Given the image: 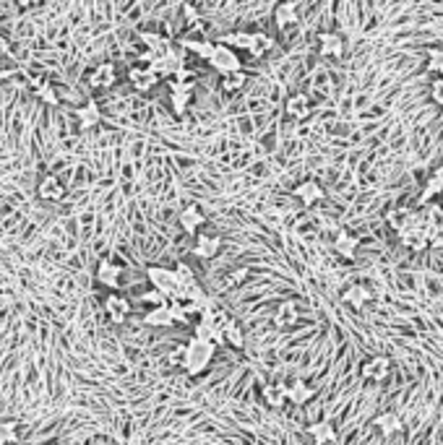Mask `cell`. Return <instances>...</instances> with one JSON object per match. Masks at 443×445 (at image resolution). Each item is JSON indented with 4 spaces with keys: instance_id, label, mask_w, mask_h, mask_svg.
<instances>
[{
    "instance_id": "cell-1",
    "label": "cell",
    "mask_w": 443,
    "mask_h": 445,
    "mask_svg": "<svg viewBox=\"0 0 443 445\" xmlns=\"http://www.w3.org/2000/svg\"><path fill=\"white\" fill-rule=\"evenodd\" d=\"M217 355V347L212 344L209 339H199V336H193L188 344H185V355H183V370L188 375H201V372L207 370L212 360Z\"/></svg>"
},
{
    "instance_id": "cell-2",
    "label": "cell",
    "mask_w": 443,
    "mask_h": 445,
    "mask_svg": "<svg viewBox=\"0 0 443 445\" xmlns=\"http://www.w3.org/2000/svg\"><path fill=\"white\" fill-rule=\"evenodd\" d=\"M146 279L152 284V289L162 292L167 300H175L180 295V281L175 276V268H165V266H149L146 268Z\"/></svg>"
},
{
    "instance_id": "cell-3",
    "label": "cell",
    "mask_w": 443,
    "mask_h": 445,
    "mask_svg": "<svg viewBox=\"0 0 443 445\" xmlns=\"http://www.w3.org/2000/svg\"><path fill=\"white\" fill-rule=\"evenodd\" d=\"M209 66L222 75H229V73H237V70H243V61L237 58V53L232 50V47L227 45H219L217 42V50L214 55H212V61H209Z\"/></svg>"
},
{
    "instance_id": "cell-4",
    "label": "cell",
    "mask_w": 443,
    "mask_h": 445,
    "mask_svg": "<svg viewBox=\"0 0 443 445\" xmlns=\"http://www.w3.org/2000/svg\"><path fill=\"white\" fill-rule=\"evenodd\" d=\"M391 375V360L386 355H375L368 357L365 362L360 365V377L363 380H370V383H381Z\"/></svg>"
},
{
    "instance_id": "cell-5",
    "label": "cell",
    "mask_w": 443,
    "mask_h": 445,
    "mask_svg": "<svg viewBox=\"0 0 443 445\" xmlns=\"http://www.w3.org/2000/svg\"><path fill=\"white\" fill-rule=\"evenodd\" d=\"M128 81H130V86L138 91V94H146V91H152L154 86L162 81V78L154 73L152 66H146V63H136V66H130V70H128Z\"/></svg>"
},
{
    "instance_id": "cell-6",
    "label": "cell",
    "mask_w": 443,
    "mask_h": 445,
    "mask_svg": "<svg viewBox=\"0 0 443 445\" xmlns=\"http://www.w3.org/2000/svg\"><path fill=\"white\" fill-rule=\"evenodd\" d=\"M284 115L295 122H306L311 115H313V105H311V97L303 94V91H295L290 97L284 99Z\"/></svg>"
},
{
    "instance_id": "cell-7",
    "label": "cell",
    "mask_w": 443,
    "mask_h": 445,
    "mask_svg": "<svg viewBox=\"0 0 443 445\" xmlns=\"http://www.w3.org/2000/svg\"><path fill=\"white\" fill-rule=\"evenodd\" d=\"M130 310H133V305H130L128 297L120 295V292H110V295L105 297V313H108V318L115 325L125 323L130 315Z\"/></svg>"
},
{
    "instance_id": "cell-8",
    "label": "cell",
    "mask_w": 443,
    "mask_h": 445,
    "mask_svg": "<svg viewBox=\"0 0 443 445\" xmlns=\"http://www.w3.org/2000/svg\"><path fill=\"white\" fill-rule=\"evenodd\" d=\"M318 55L323 61H342L344 55V39L334 31H321L318 34Z\"/></svg>"
},
{
    "instance_id": "cell-9",
    "label": "cell",
    "mask_w": 443,
    "mask_h": 445,
    "mask_svg": "<svg viewBox=\"0 0 443 445\" xmlns=\"http://www.w3.org/2000/svg\"><path fill=\"white\" fill-rule=\"evenodd\" d=\"M118 83V68L115 63H100L97 68L89 70V86L92 89H113Z\"/></svg>"
},
{
    "instance_id": "cell-10",
    "label": "cell",
    "mask_w": 443,
    "mask_h": 445,
    "mask_svg": "<svg viewBox=\"0 0 443 445\" xmlns=\"http://www.w3.org/2000/svg\"><path fill=\"white\" fill-rule=\"evenodd\" d=\"M313 399H316V391L303 380V377H292L290 383H287V401H290V404H295V407H308V404H313Z\"/></svg>"
},
{
    "instance_id": "cell-11",
    "label": "cell",
    "mask_w": 443,
    "mask_h": 445,
    "mask_svg": "<svg viewBox=\"0 0 443 445\" xmlns=\"http://www.w3.org/2000/svg\"><path fill=\"white\" fill-rule=\"evenodd\" d=\"M37 196L47 204H61L63 198H66V185H63L55 174H45L37 185Z\"/></svg>"
},
{
    "instance_id": "cell-12",
    "label": "cell",
    "mask_w": 443,
    "mask_h": 445,
    "mask_svg": "<svg viewBox=\"0 0 443 445\" xmlns=\"http://www.w3.org/2000/svg\"><path fill=\"white\" fill-rule=\"evenodd\" d=\"M295 196H298V201L306 206V209H311V206L321 204L323 198H326V190L321 188V182L303 180L300 185H295Z\"/></svg>"
},
{
    "instance_id": "cell-13",
    "label": "cell",
    "mask_w": 443,
    "mask_h": 445,
    "mask_svg": "<svg viewBox=\"0 0 443 445\" xmlns=\"http://www.w3.org/2000/svg\"><path fill=\"white\" fill-rule=\"evenodd\" d=\"M97 281H100L102 287L108 289H120L123 284V266H118L115 261H100L97 266Z\"/></svg>"
},
{
    "instance_id": "cell-14",
    "label": "cell",
    "mask_w": 443,
    "mask_h": 445,
    "mask_svg": "<svg viewBox=\"0 0 443 445\" xmlns=\"http://www.w3.org/2000/svg\"><path fill=\"white\" fill-rule=\"evenodd\" d=\"M222 250V237L219 234H212V232H199L196 234V242H193V256L199 258H214L217 253Z\"/></svg>"
},
{
    "instance_id": "cell-15",
    "label": "cell",
    "mask_w": 443,
    "mask_h": 445,
    "mask_svg": "<svg viewBox=\"0 0 443 445\" xmlns=\"http://www.w3.org/2000/svg\"><path fill=\"white\" fill-rule=\"evenodd\" d=\"M358 248H360L358 234H352L350 229H339V232H336V240H334L336 256H342V258H347V261H352V258L358 256Z\"/></svg>"
},
{
    "instance_id": "cell-16",
    "label": "cell",
    "mask_w": 443,
    "mask_h": 445,
    "mask_svg": "<svg viewBox=\"0 0 443 445\" xmlns=\"http://www.w3.org/2000/svg\"><path fill=\"white\" fill-rule=\"evenodd\" d=\"M261 396H264V404H266L269 409H274V412H279V409H284L290 404V401H287V383L264 385Z\"/></svg>"
},
{
    "instance_id": "cell-17",
    "label": "cell",
    "mask_w": 443,
    "mask_h": 445,
    "mask_svg": "<svg viewBox=\"0 0 443 445\" xmlns=\"http://www.w3.org/2000/svg\"><path fill=\"white\" fill-rule=\"evenodd\" d=\"M399 242L405 245L407 250H425L430 248V240H428V229L422 226V229H399Z\"/></svg>"
},
{
    "instance_id": "cell-18",
    "label": "cell",
    "mask_w": 443,
    "mask_h": 445,
    "mask_svg": "<svg viewBox=\"0 0 443 445\" xmlns=\"http://www.w3.org/2000/svg\"><path fill=\"white\" fill-rule=\"evenodd\" d=\"M274 23H276V29H282V31L295 26V23H298V3H292V0L279 3V6L274 8Z\"/></svg>"
},
{
    "instance_id": "cell-19",
    "label": "cell",
    "mask_w": 443,
    "mask_h": 445,
    "mask_svg": "<svg viewBox=\"0 0 443 445\" xmlns=\"http://www.w3.org/2000/svg\"><path fill=\"white\" fill-rule=\"evenodd\" d=\"M177 221H180V226H183L188 234H199L201 226L207 224V214L201 211L199 206H188V209H183V211H180Z\"/></svg>"
},
{
    "instance_id": "cell-20",
    "label": "cell",
    "mask_w": 443,
    "mask_h": 445,
    "mask_svg": "<svg viewBox=\"0 0 443 445\" xmlns=\"http://www.w3.org/2000/svg\"><path fill=\"white\" fill-rule=\"evenodd\" d=\"M298 318H300L298 302L284 300V302H279V308H276V313H274V325L276 328H290V325L298 323Z\"/></svg>"
},
{
    "instance_id": "cell-21",
    "label": "cell",
    "mask_w": 443,
    "mask_h": 445,
    "mask_svg": "<svg viewBox=\"0 0 443 445\" xmlns=\"http://www.w3.org/2000/svg\"><path fill=\"white\" fill-rule=\"evenodd\" d=\"M342 300L350 305V308L355 310H363L368 305V302L373 300V292L365 287V284H352V287H347L342 292Z\"/></svg>"
},
{
    "instance_id": "cell-22",
    "label": "cell",
    "mask_w": 443,
    "mask_h": 445,
    "mask_svg": "<svg viewBox=\"0 0 443 445\" xmlns=\"http://www.w3.org/2000/svg\"><path fill=\"white\" fill-rule=\"evenodd\" d=\"M308 435L313 438L316 445H331L336 440V430H334V424H331L329 419H321V422L308 424Z\"/></svg>"
},
{
    "instance_id": "cell-23",
    "label": "cell",
    "mask_w": 443,
    "mask_h": 445,
    "mask_svg": "<svg viewBox=\"0 0 443 445\" xmlns=\"http://www.w3.org/2000/svg\"><path fill=\"white\" fill-rule=\"evenodd\" d=\"M180 47L188 50V53H193L199 61L209 63L212 61V55H214V50H217V42H209V39H183Z\"/></svg>"
},
{
    "instance_id": "cell-24",
    "label": "cell",
    "mask_w": 443,
    "mask_h": 445,
    "mask_svg": "<svg viewBox=\"0 0 443 445\" xmlns=\"http://www.w3.org/2000/svg\"><path fill=\"white\" fill-rule=\"evenodd\" d=\"M144 323L152 325V328H170V325H175V318H172L170 305H165V308L149 310V313L144 315Z\"/></svg>"
},
{
    "instance_id": "cell-25",
    "label": "cell",
    "mask_w": 443,
    "mask_h": 445,
    "mask_svg": "<svg viewBox=\"0 0 443 445\" xmlns=\"http://www.w3.org/2000/svg\"><path fill=\"white\" fill-rule=\"evenodd\" d=\"M373 424H375V427H378V432H381L383 438H391L394 432L402 430V419H399L397 412H383V414L375 417Z\"/></svg>"
},
{
    "instance_id": "cell-26",
    "label": "cell",
    "mask_w": 443,
    "mask_h": 445,
    "mask_svg": "<svg viewBox=\"0 0 443 445\" xmlns=\"http://www.w3.org/2000/svg\"><path fill=\"white\" fill-rule=\"evenodd\" d=\"M271 47H274V39L269 37L266 31H253L251 34V50H248V55H251L253 61H261V58H264Z\"/></svg>"
},
{
    "instance_id": "cell-27",
    "label": "cell",
    "mask_w": 443,
    "mask_h": 445,
    "mask_svg": "<svg viewBox=\"0 0 443 445\" xmlns=\"http://www.w3.org/2000/svg\"><path fill=\"white\" fill-rule=\"evenodd\" d=\"M76 117H78V122H81V128H94V125L100 122L102 112H100V107H97V102H86V105H81L76 110Z\"/></svg>"
},
{
    "instance_id": "cell-28",
    "label": "cell",
    "mask_w": 443,
    "mask_h": 445,
    "mask_svg": "<svg viewBox=\"0 0 443 445\" xmlns=\"http://www.w3.org/2000/svg\"><path fill=\"white\" fill-rule=\"evenodd\" d=\"M251 34L253 31H229V34H222L219 45H227L232 50H251Z\"/></svg>"
},
{
    "instance_id": "cell-29",
    "label": "cell",
    "mask_w": 443,
    "mask_h": 445,
    "mask_svg": "<svg viewBox=\"0 0 443 445\" xmlns=\"http://www.w3.org/2000/svg\"><path fill=\"white\" fill-rule=\"evenodd\" d=\"M441 193H443V185L436 180V177H433V174H430L428 180H425V185H422L420 198H417V204H420L422 209H428V206L433 204V201H436V198L441 196Z\"/></svg>"
},
{
    "instance_id": "cell-30",
    "label": "cell",
    "mask_w": 443,
    "mask_h": 445,
    "mask_svg": "<svg viewBox=\"0 0 443 445\" xmlns=\"http://www.w3.org/2000/svg\"><path fill=\"white\" fill-rule=\"evenodd\" d=\"M245 83H248V73H245V70H237V73L222 75L219 78V86L224 94H237V91H243Z\"/></svg>"
},
{
    "instance_id": "cell-31",
    "label": "cell",
    "mask_w": 443,
    "mask_h": 445,
    "mask_svg": "<svg viewBox=\"0 0 443 445\" xmlns=\"http://www.w3.org/2000/svg\"><path fill=\"white\" fill-rule=\"evenodd\" d=\"M224 341H227V347H232V349H245V333H243V328L235 323V320H229L227 325H224Z\"/></svg>"
},
{
    "instance_id": "cell-32",
    "label": "cell",
    "mask_w": 443,
    "mask_h": 445,
    "mask_svg": "<svg viewBox=\"0 0 443 445\" xmlns=\"http://www.w3.org/2000/svg\"><path fill=\"white\" fill-rule=\"evenodd\" d=\"M425 70L433 73L436 78H443V50L441 47H430L428 50V63H425Z\"/></svg>"
},
{
    "instance_id": "cell-33",
    "label": "cell",
    "mask_w": 443,
    "mask_h": 445,
    "mask_svg": "<svg viewBox=\"0 0 443 445\" xmlns=\"http://www.w3.org/2000/svg\"><path fill=\"white\" fill-rule=\"evenodd\" d=\"M19 440V422L16 419H3L0 422V445H14Z\"/></svg>"
},
{
    "instance_id": "cell-34",
    "label": "cell",
    "mask_w": 443,
    "mask_h": 445,
    "mask_svg": "<svg viewBox=\"0 0 443 445\" xmlns=\"http://www.w3.org/2000/svg\"><path fill=\"white\" fill-rule=\"evenodd\" d=\"M191 97H193V94H188V91H170V105H172V112H175L177 117L188 112Z\"/></svg>"
},
{
    "instance_id": "cell-35",
    "label": "cell",
    "mask_w": 443,
    "mask_h": 445,
    "mask_svg": "<svg viewBox=\"0 0 443 445\" xmlns=\"http://www.w3.org/2000/svg\"><path fill=\"white\" fill-rule=\"evenodd\" d=\"M138 302L141 305H146L149 310L154 308H165V305H170V300L162 292H157V289H146V292H141V297H138Z\"/></svg>"
},
{
    "instance_id": "cell-36",
    "label": "cell",
    "mask_w": 443,
    "mask_h": 445,
    "mask_svg": "<svg viewBox=\"0 0 443 445\" xmlns=\"http://www.w3.org/2000/svg\"><path fill=\"white\" fill-rule=\"evenodd\" d=\"M175 276H177V281H180V289L196 284V273H193V268L188 263H177L175 266Z\"/></svg>"
},
{
    "instance_id": "cell-37",
    "label": "cell",
    "mask_w": 443,
    "mask_h": 445,
    "mask_svg": "<svg viewBox=\"0 0 443 445\" xmlns=\"http://www.w3.org/2000/svg\"><path fill=\"white\" fill-rule=\"evenodd\" d=\"M422 211H425V219H428V224L441 226V229H443V206L430 204L428 209H422Z\"/></svg>"
},
{
    "instance_id": "cell-38",
    "label": "cell",
    "mask_w": 443,
    "mask_h": 445,
    "mask_svg": "<svg viewBox=\"0 0 443 445\" xmlns=\"http://www.w3.org/2000/svg\"><path fill=\"white\" fill-rule=\"evenodd\" d=\"M37 97L42 99V102H47V105H58V94H55V89L50 86V83L37 86Z\"/></svg>"
},
{
    "instance_id": "cell-39",
    "label": "cell",
    "mask_w": 443,
    "mask_h": 445,
    "mask_svg": "<svg viewBox=\"0 0 443 445\" xmlns=\"http://www.w3.org/2000/svg\"><path fill=\"white\" fill-rule=\"evenodd\" d=\"M430 99L436 105H443V78H433L430 81Z\"/></svg>"
},
{
    "instance_id": "cell-40",
    "label": "cell",
    "mask_w": 443,
    "mask_h": 445,
    "mask_svg": "<svg viewBox=\"0 0 443 445\" xmlns=\"http://www.w3.org/2000/svg\"><path fill=\"white\" fill-rule=\"evenodd\" d=\"M180 11H183L185 21H188V23H196V21H199V19H201L199 8H196V6H188V3H185V6L180 8Z\"/></svg>"
},
{
    "instance_id": "cell-41",
    "label": "cell",
    "mask_w": 443,
    "mask_h": 445,
    "mask_svg": "<svg viewBox=\"0 0 443 445\" xmlns=\"http://www.w3.org/2000/svg\"><path fill=\"white\" fill-rule=\"evenodd\" d=\"M430 250H443V229H438L436 237L430 240Z\"/></svg>"
},
{
    "instance_id": "cell-42",
    "label": "cell",
    "mask_w": 443,
    "mask_h": 445,
    "mask_svg": "<svg viewBox=\"0 0 443 445\" xmlns=\"http://www.w3.org/2000/svg\"><path fill=\"white\" fill-rule=\"evenodd\" d=\"M433 177H436V180H438V182H441V185H443V164H441V167H436V169H433Z\"/></svg>"
},
{
    "instance_id": "cell-43",
    "label": "cell",
    "mask_w": 443,
    "mask_h": 445,
    "mask_svg": "<svg viewBox=\"0 0 443 445\" xmlns=\"http://www.w3.org/2000/svg\"><path fill=\"white\" fill-rule=\"evenodd\" d=\"M0 53H8V42H6L3 34H0Z\"/></svg>"
},
{
    "instance_id": "cell-44",
    "label": "cell",
    "mask_w": 443,
    "mask_h": 445,
    "mask_svg": "<svg viewBox=\"0 0 443 445\" xmlns=\"http://www.w3.org/2000/svg\"><path fill=\"white\" fill-rule=\"evenodd\" d=\"M8 75H11V70H6V68H0V83H3V81H6V78H8Z\"/></svg>"
},
{
    "instance_id": "cell-45",
    "label": "cell",
    "mask_w": 443,
    "mask_h": 445,
    "mask_svg": "<svg viewBox=\"0 0 443 445\" xmlns=\"http://www.w3.org/2000/svg\"><path fill=\"white\" fill-rule=\"evenodd\" d=\"M45 445H58V443H45Z\"/></svg>"
}]
</instances>
